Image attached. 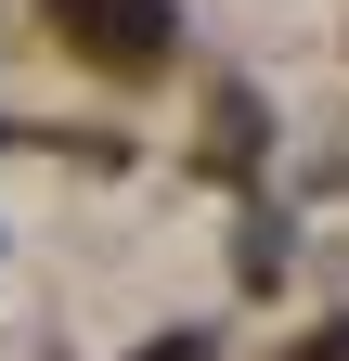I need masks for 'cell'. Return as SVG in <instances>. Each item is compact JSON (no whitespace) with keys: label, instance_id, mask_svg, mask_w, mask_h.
<instances>
[{"label":"cell","instance_id":"cell-1","mask_svg":"<svg viewBox=\"0 0 349 361\" xmlns=\"http://www.w3.org/2000/svg\"><path fill=\"white\" fill-rule=\"evenodd\" d=\"M168 361H207V348H194V336H182V348H168Z\"/></svg>","mask_w":349,"mask_h":361}]
</instances>
